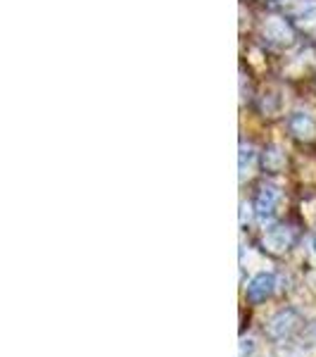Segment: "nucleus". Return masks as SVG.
Instances as JSON below:
<instances>
[{
  "mask_svg": "<svg viewBox=\"0 0 316 357\" xmlns=\"http://www.w3.org/2000/svg\"><path fill=\"white\" fill-rule=\"evenodd\" d=\"M302 321L304 319H302V314H300V310H297V307H283L267 321L264 333H267L274 343H281V341H285V338L295 336V333L300 331Z\"/></svg>",
  "mask_w": 316,
  "mask_h": 357,
  "instance_id": "obj_1",
  "label": "nucleus"
},
{
  "mask_svg": "<svg viewBox=\"0 0 316 357\" xmlns=\"http://www.w3.org/2000/svg\"><path fill=\"white\" fill-rule=\"evenodd\" d=\"M262 36L274 48H288L295 43V29L283 17H267V22L262 24Z\"/></svg>",
  "mask_w": 316,
  "mask_h": 357,
  "instance_id": "obj_2",
  "label": "nucleus"
},
{
  "mask_svg": "<svg viewBox=\"0 0 316 357\" xmlns=\"http://www.w3.org/2000/svg\"><path fill=\"white\" fill-rule=\"evenodd\" d=\"M295 229L285 227V224H276V227H269L262 234V248L267 252H271V255H283V252H288L295 245Z\"/></svg>",
  "mask_w": 316,
  "mask_h": 357,
  "instance_id": "obj_3",
  "label": "nucleus"
},
{
  "mask_svg": "<svg viewBox=\"0 0 316 357\" xmlns=\"http://www.w3.org/2000/svg\"><path fill=\"white\" fill-rule=\"evenodd\" d=\"M278 188L274 186V183H262L260 188H257V195H255V215L257 220L262 224L271 222L274 215H276V207H278Z\"/></svg>",
  "mask_w": 316,
  "mask_h": 357,
  "instance_id": "obj_4",
  "label": "nucleus"
},
{
  "mask_svg": "<svg viewBox=\"0 0 316 357\" xmlns=\"http://www.w3.org/2000/svg\"><path fill=\"white\" fill-rule=\"evenodd\" d=\"M276 291V274L271 272H260L250 279L248 289H245V298L250 305H262L274 296Z\"/></svg>",
  "mask_w": 316,
  "mask_h": 357,
  "instance_id": "obj_5",
  "label": "nucleus"
},
{
  "mask_svg": "<svg viewBox=\"0 0 316 357\" xmlns=\"http://www.w3.org/2000/svg\"><path fill=\"white\" fill-rule=\"evenodd\" d=\"M288 129L297 141H312V138H316V122L309 112H292L288 117Z\"/></svg>",
  "mask_w": 316,
  "mask_h": 357,
  "instance_id": "obj_6",
  "label": "nucleus"
},
{
  "mask_svg": "<svg viewBox=\"0 0 316 357\" xmlns=\"http://www.w3.org/2000/svg\"><path fill=\"white\" fill-rule=\"evenodd\" d=\"M262 167H264V172H271V174L283 172L285 169V153L281 151L278 146H267L262 153Z\"/></svg>",
  "mask_w": 316,
  "mask_h": 357,
  "instance_id": "obj_7",
  "label": "nucleus"
},
{
  "mask_svg": "<svg viewBox=\"0 0 316 357\" xmlns=\"http://www.w3.org/2000/svg\"><path fill=\"white\" fill-rule=\"evenodd\" d=\"M255 148L250 143H240V178H245V174H250L252 165H255Z\"/></svg>",
  "mask_w": 316,
  "mask_h": 357,
  "instance_id": "obj_8",
  "label": "nucleus"
},
{
  "mask_svg": "<svg viewBox=\"0 0 316 357\" xmlns=\"http://www.w3.org/2000/svg\"><path fill=\"white\" fill-rule=\"evenodd\" d=\"M252 350H255V343H252V341H250V338H248V341H240V357L250 355V353H252Z\"/></svg>",
  "mask_w": 316,
  "mask_h": 357,
  "instance_id": "obj_9",
  "label": "nucleus"
},
{
  "mask_svg": "<svg viewBox=\"0 0 316 357\" xmlns=\"http://www.w3.org/2000/svg\"><path fill=\"white\" fill-rule=\"evenodd\" d=\"M314 245H316V229H314Z\"/></svg>",
  "mask_w": 316,
  "mask_h": 357,
  "instance_id": "obj_10",
  "label": "nucleus"
}]
</instances>
